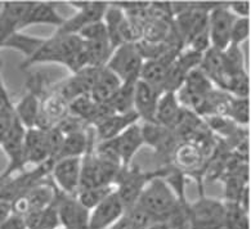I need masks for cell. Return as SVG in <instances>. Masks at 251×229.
I'll return each instance as SVG.
<instances>
[{
  "label": "cell",
  "instance_id": "obj_1",
  "mask_svg": "<svg viewBox=\"0 0 251 229\" xmlns=\"http://www.w3.org/2000/svg\"><path fill=\"white\" fill-rule=\"evenodd\" d=\"M38 63H58L76 74L88 67L84 41L79 35H62L55 32L49 39H44L42 45L30 58L21 63L22 69H28Z\"/></svg>",
  "mask_w": 251,
  "mask_h": 229
},
{
  "label": "cell",
  "instance_id": "obj_2",
  "mask_svg": "<svg viewBox=\"0 0 251 229\" xmlns=\"http://www.w3.org/2000/svg\"><path fill=\"white\" fill-rule=\"evenodd\" d=\"M164 174H165V168H161V174H158L157 177L148 181L139 196L137 206L153 216L161 226L165 227L170 218L180 207L188 206V204L187 205L180 204L172 187L162 178Z\"/></svg>",
  "mask_w": 251,
  "mask_h": 229
},
{
  "label": "cell",
  "instance_id": "obj_3",
  "mask_svg": "<svg viewBox=\"0 0 251 229\" xmlns=\"http://www.w3.org/2000/svg\"><path fill=\"white\" fill-rule=\"evenodd\" d=\"M161 174V169L155 171H143L138 166L121 168L117 173L114 184L116 187V195L124 205L125 212L137 205L142 191L152 178Z\"/></svg>",
  "mask_w": 251,
  "mask_h": 229
},
{
  "label": "cell",
  "instance_id": "obj_4",
  "mask_svg": "<svg viewBox=\"0 0 251 229\" xmlns=\"http://www.w3.org/2000/svg\"><path fill=\"white\" fill-rule=\"evenodd\" d=\"M143 57L137 44H123L114 49L104 67L120 79L121 84L137 82L141 77Z\"/></svg>",
  "mask_w": 251,
  "mask_h": 229
},
{
  "label": "cell",
  "instance_id": "obj_5",
  "mask_svg": "<svg viewBox=\"0 0 251 229\" xmlns=\"http://www.w3.org/2000/svg\"><path fill=\"white\" fill-rule=\"evenodd\" d=\"M224 201L200 195L188 205V229H222Z\"/></svg>",
  "mask_w": 251,
  "mask_h": 229
},
{
  "label": "cell",
  "instance_id": "obj_6",
  "mask_svg": "<svg viewBox=\"0 0 251 229\" xmlns=\"http://www.w3.org/2000/svg\"><path fill=\"white\" fill-rule=\"evenodd\" d=\"M25 134L26 127L20 123V120L14 116L12 127L8 131L7 137L4 138L0 150L3 151L8 158V165L5 170L0 174V178H11L13 175L25 171Z\"/></svg>",
  "mask_w": 251,
  "mask_h": 229
},
{
  "label": "cell",
  "instance_id": "obj_7",
  "mask_svg": "<svg viewBox=\"0 0 251 229\" xmlns=\"http://www.w3.org/2000/svg\"><path fill=\"white\" fill-rule=\"evenodd\" d=\"M236 17L228 9L227 3H218L207 14V31L211 48L223 51L230 44V31Z\"/></svg>",
  "mask_w": 251,
  "mask_h": 229
},
{
  "label": "cell",
  "instance_id": "obj_8",
  "mask_svg": "<svg viewBox=\"0 0 251 229\" xmlns=\"http://www.w3.org/2000/svg\"><path fill=\"white\" fill-rule=\"evenodd\" d=\"M69 4L77 9V13L70 20H65L57 34L77 35L88 25L103 20V14L108 7V3L104 1H70Z\"/></svg>",
  "mask_w": 251,
  "mask_h": 229
},
{
  "label": "cell",
  "instance_id": "obj_9",
  "mask_svg": "<svg viewBox=\"0 0 251 229\" xmlns=\"http://www.w3.org/2000/svg\"><path fill=\"white\" fill-rule=\"evenodd\" d=\"M54 204L57 212H58L61 228L88 229L90 211L85 209L76 197L65 195L55 188Z\"/></svg>",
  "mask_w": 251,
  "mask_h": 229
},
{
  "label": "cell",
  "instance_id": "obj_10",
  "mask_svg": "<svg viewBox=\"0 0 251 229\" xmlns=\"http://www.w3.org/2000/svg\"><path fill=\"white\" fill-rule=\"evenodd\" d=\"M53 184L59 192L76 197L80 191L81 157L61 158L54 161L50 170Z\"/></svg>",
  "mask_w": 251,
  "mask_h": 229
},
{
  "label": "cell",
  "instance_id": "obj_11",
  "mask_svg": "<svg viewBox=\"0 0 251 229\" xmlns=\"http://www.w3.org/2000/svg\"><path fill=\"white\" fill-rule=\"evenodd\" d=\"M102 142H104L108 148L116 154L120 161L121 168H127L131 165V161L138 151L145 144L141 124H134L119 134L117 137L108 140H102Z\"/></svg>",
  "mask_w": 251,
  "mask_h": 229
},
{
  "label": "cell",
  "instance_id": "obj_12",
  "mask_svg": "<svg viewBox=\"0 0 251 229\" xmlns=\"http://www.w3.org/2000/svg\"><path fill=\"white\" fill-rule=\"evenodd\" d=\"M173 166L178 169L183 174H201L203 175L202 169L205 162L209 158L205 156L202 148L193 142H179L176 150L173 151L172 157Z\"/></svg>",
  "mask_w": 251,
  "mask_h": 229
},
{
  "label": "cell",
  "instance_id": "obj_13",
  "mask_svg": "<svg viewBox=\"0 0 251 229\" xmlns=\"http://www.w3.org/2000/svg\"><path fill=\"white\" fill-rule=\"evenodd\" d=\"M100 70L96 67H85L73 74V76L59 81L53 90L58 93L67 103L73 102L81 96H89Z\"/></svg>",
  "mask_w": 251,
  "mask_h": 229
},
{
  "label": "cell",
  "instance_id": "obj_14",
  "mask_svg": "<svg viewBox=\"0 0 251 229\" xmlns=\"http://www.w3.org/2000/svg\"><path fill=\"white\" fill-rule=\"evenodd\" d=\"M125 215L124 205L117 197L116 191L98 204L89 212L88 229H108Z\"/></svg>",
  "mask_w": 251,
  "mask_h": 229
},
{
  "label": "cell",
  "instance_id": "obj_15",
  "mask_svg": "<svg viewBox=\"0 0 251 229\" xmlns=\"http://www.w3.org/2000/svg\"><path fill=\"white\" fill-rule=\"evenodd\" d=\"M162 93L153 86L148 85L143 80H138L134 85L133 110L139 117V121L156 124V108Z\"/></svg>",
  "mask_w": 251,
  "mask_h": 229
},
{
  "label": "cell",
  "instance_id": "obj_16",
  "mask_svg": "<svg viewBox=\"0 0 251 229\" xmlns=\"http://www.w3.org/2000/svg\"><path fill=\"white\" fill-rule=\"evenodd\" d=\"M141 127L145 144L153 148L157 153L172 157L173 151L180 142L174 130L161 127L158 124L148 123H142Z\"/></svg>",
  "mask_w": 251,
  "mask_h": 229
},
{
  "label": "cell",
  "instance_id": "obj_17",
  "mask_svg": "<svg viewBox=\"0 0 251 229\" xmlns=\"http://www.w3.org/2000/svg\"><path fill=\"white\" fill-rule=\"evenodd\" d=\"M65 22V18L57 12L52 3L44 1H28L27 9L22 17L18 32L32 25H52L55 27H61Z\"/></svg>",
  "mask_w": 251,
  "mask_h": 229
},
{
  "label": "cell",
  "instance_id": "obj_18",
  "mask_svg": "<svg viewBox=\"0 0 251 229\" xmlns=\"http://www.w3.org/2000/svg\"><path fill=\"white\" fill-rule=\"evenodd\" d=\"M25 162L26 165L32 164L35 166L50 161V150H49L47 131L38 127L26 129L25 134ZM53 161V160H52Z\"/></svg>",
  "mask_w": 251,
  "mask_h": 229
},
{
  "label": "cell",
  "instance_id": "obj_19",
  "mask_svg": "<svg viewBox=\"0 0 251 229\" xmlns=\"http://www.w3.org/2000/svg\"><path fill=\"white\" fill-rule=\"evenodd\" d=\"M139 123V117L137 113L133 112L127 113H112L107 117L102 119L100 123H97L93 127L94 135H96L100 142L102 140H108L117 137L125 129H127L131 125Z\"/></svg>",
  "mask_w": 251,
  "mask_h": 229
},
{
  "label": "cell",
  "instance_id": "obj_20",
  "mask_svg": "<svg viewBox=\"0 0 251 229\" xmlns=\"http://www.w3.org/2000/svg\"><path fill=\"white\" fill-rule=\"evenodd\" d=\"M184 107L179 103L174 92L162 93L156 108V124L170 130H176L184 115Z\"/></svg>",
  "mask_w": 251,
  "mask_h": 229
},
{
  "label": "cell",
  "instance_id": "obj_21",
  "mask_svg": "<svg viewBox=\"0 0 251 229\" xmlns=\"http://www.w3.org/2000/svg\"><path fill=\"white\" fill-rule=\"evenodd\" d=\"M0 9V49L12 35L18 32L28 1H7Z\"/></svg>",
  "mask_w": 251,
  "mask_h": 229
},
{
  "label": "cell",
  "instance_id": "obj_22",
  "mask_svg": "<svg viewBox=\"0 0 251 229\" xmlns=\"http://www.w3.org/2000/svg\"><path fill=\"white\" fill-rule=\"evenodd\" d=\"M94 137L96 135H94L93 127L65 135L62 148H61V152L55 161L61 160V158L83 157L89 148L90 143L94 140Z\"/></svg>",
  "mask_w": 251,
  "mask_h": 229
},
{
  "label": "cell",
  "instance_id": "obj_23",
  "mask_svg": "<svg viewBox=\"0 0 251 229\" xmlns=\"http://www.w3.org/2000/svg\"><path fill=\"white\" fill-rule=\"evenodd\" d=\"M121 86L120 79L107 67H102L90 90V98L97 103H107Z\"/></svg>",
  "mask_w": 251,
  "mask_h": 229
},
{
  "label": "cell",
  "instance_id": "obj_24",
  "mask_svg": "<svg viewBox=\"0 0 251 229\" xmlns=\"http://www.w3.org/2000/svg\"><path fill=\"white\" fill-rule=\"evenodd\" d=\"M14 115L26 129H32L36 125L40 113V98L35 93L28 92L22 100L13 104Z\"/></svg>",
  "mask_w": 251,
  "mask_h": 229
},
{
  "label": "cell",
  "instance_id": "obj_25",
  "mask_svg": "<svg viewBox=\"0 0 251 229\" xmlns=\"http://www.w3.org/2000/svg\"><path fill=\"white\" fill-rule=\"evenodd\" d=\"M222 229H250V216L237 202L224 201V219Z\"/></svg>",
  "mask_w": 251,
  "mask_h": 229
},
{
  "label": "cell",
  "instance_id": "obj_26",
  "mask_svg": "<svg viewBox=\"0 0 251 229\" xmlns=\"http://www.w3.org/2000/svg\"><path fill=\"white\" fill-rule=\"evenodd\" d=\"M135 82L130 84H121L111 100L106 103L114 113L133 112V98H134Z\"/></svg>",
  "mask_w": 251,
  "mask_h": 229
},
{
  "label": "cell",
  "instance_id": "obj_27",
  "mask_svg": "<svg viewBox=\"0 0 251 229\" xmlns=\"http://www.w3.org/2000/svg\"><path fill=\"white\" fill-rule=\"evenodd\" d=\"M43 40L44 39L27 36V35H24L22 32H16L4 43L1 48H11L14 49V51H21L22 54L25 55V59H27L35 54V51H38L39 47L42 45Z\"/></svg>",
  "mask_w": 251,
  "mask_h": 229
},
{
  "label": "cell",
  "instance_id": "obj_28",
  "mask_svg": "<svg viewBox=\"0 0 251 229\" xmlns=\"http://www.w3.org/2000/svg\"><path fill=\"white\" fill-rule=\"evenodd\" d=\"M115 191H116L115 184L97 187V188L84 189V191H80L79 193H77L76 199L79 200L80 204H81L85 209H88L90 211V210L94 209L98 204H100V202L103 201L104 199H107L108 196L112 195Z\"/></svg>",
  "mask_w": 251,
  "mask_h": 229
},
{
  "label": "cell",
  "instance_id": "obj_29",
  "mask_svg": "<svg viewBox=\"0 0 251 229\" xmlns=\"http://www.w3.org/2000/svg\"><path fill=\"white\" fill-rule=\"evenodd\" d=\"M228 119L237 127H245L250 124V98H232Z\"/></svg>",
  "mask_w": 251,
  "mask_h": 229
},
{
  "label": "cell",
  "instance_id": "obj_30",
  "mask_svg": "<svg viewBox=\"0 0 251 229\" xmlns=\"http://www.w3.org/2000/svg\"><path fill=\"white\" fill-rule=\"evenodd\" d=\"M250 27V18H236L230 31V44L241 47L245 41L249 40L251 32Z\"/></svg>",
  "mask_w": 251,
  "mask_h": 229
},
{
  "label": "cell",
  "instance_id": "obj_31",
  "mask_svg": "<svg viewBox=\"0 0 251 229\" xmlns=\"http://www.w3.org/2000/svg\"><path fill=\"white\" fill-rule=\"evenodd\" d=\"M13 104H1L0 106V147L4 138L7 137L8 131L11 129L12 123L14 120Z\"/></svg>",
  "mask_w": 251,
  "mask_h": 229
},
{
  "label": "cell",
  "instance_id": "obj_32",
  "mask_svg": "<svg viewBox=\"0 0 251 229\" xmlns=\"http://www.w3.org/2000/svg\"><path fill=\"white\" fill-rule=\"evenodd\" d=\"M227 7L236 18H250V1H232Z\"/></svg>",
  "mask_w": 251,
  "mask_h": 229
},
{
  "label": "cell",
  "instance_id": "obj_33",
  "mask_svg": "<svg viewBox=\"0 0 251 229\" xmlns=\"http://www.w3.org/2000/svg\"><path fill=\"white\" fill-rule=\"evenodd\" d=\"M0 229H27V226L24 216L12 212L3 223H0Z\"/></svg>",
  "mask_w": 251,
  "mask_h": 229
},
{
  "label": "cell",
  "instance_id": "obj_34",
  "mask_svg": "<svg viewBox=\"0 0 251 229\" xmlns=\"http://www.w3.org/2000/svg\"><path fill=\"white\" fill-rule=\"evenodd\" d=\"M1 104H13V103H12L11 98H9L8 90L3 81V76H1V61H0V106Z\"/></svg>",
  "mask_w": 251,
  "mask_h": 229
},
{
  "label": "cell",
  "instance_id": "obj_35",
  "mask_svg": "<svg viewBox=\"0 0 251 229\" xmlns=\"http://www.w3.org/2000/svg\"><path fill=\"white\" fill-rule=\"evenodd\" d=\"M12 214V202L0 199V223H3Z\"/></svg>",
  "mask_w": 251,
  "mask_h": 229
},
{
  "label": "cell",
  "instance_id": "obj_36",
  "mask_svg": "<svg viewBox=\"0 0 251 229\" xmlns=\"http://www.w3.org/2000/svg\"><path fill=\"white\" fill-rule=\"evenodd\" d=\"M148 229H165L164 226H156V227H152V228H148Z\"/></svg>",
  "mask_w": 251,
  "mask_h": 229
},
{
  "label": "cell",
  "instance_id": "obj_37",
  "mask_svg": "<svg viewBox=\"0 0 251 229\" xmlns=\"http://www.w3.org/2000/svg\"><path fill=\"white\" fill-rule=\"evenodd\" d=\"M58 229H63V228H58Z\"/></svg>",
  "mask_w": 251,
  "mask_h": 229
}]
</instances>
